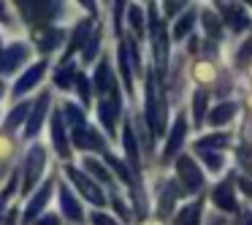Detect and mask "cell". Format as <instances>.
I'll return each instance as SVG.
<instances>
[{
  "mask_svg": "<svg viewBox=\"0 0 252 225\" xmlns=\"http://www.w3.org/2000/svg\"><path fill=\"white\" fill-rule=\"evenodd\" d=\"M147 122L152 128L155 136L163 133V125H165V103L160 98L158 87H155V76H147Z\"/></svg>",
  "mask_w": 252,
  "mask_h": 225,
  "instance_id": "1",
  "label": "cell"
},
{
  "mask_svg": "<svg viewBox=\"0 0 252 225\" xmlns=\"http://www.w3.org/2000/svg\"><path fill=\"white\" fill-rule=\"evenodd\" d=\"M44 165H46V152L41 144H35L28 152V158H25V168H22V190L25 193L38 185L41 174H44Z\"/></svg>",
  "mask_w": 252,
  "mask_h": 225,
  "instance_id": "2",
  "label": "cell"
},
{
  "mask_svg": "<svg viewBox=\"0 0 252 225\" xmlns=\"http://www.w3.org/2000/svg\"><path fill=\"white\" fill-rule=\"evenodd\" d=\"M120 111H122V98H120V90H117V84H114V87H111L109 93L100 98V103H98L100 122H103V128L109 133H114L117 120H120Z\"/></svg>",
  "mask_w": 252,
  "mask_h": 225,
  "instance_id": "3",
  "label": "cell"
},
{
  "mask_svg": "<svg viewBox=\"0 0 252 225\" xmlns=\"http://www.w3.org/2000/svg\"><path fill=\"white\" fill-rule=\"evenodd\" d=\"M65 174H68V179H71L73 185L79 187V190H82V195L87 198L90 203H95V206H103V203H106L103 190H100V187L95 185V182L90 179V176L84 174V171H79V168H73V165H68V168H65Z\"/></svg>",
  "mask_w": 252,
  "mask_h": 225,
  "instance_id": "4",
  "label": "cell"
},
{
  "mask_svg": "<svg viewBox=\"0 0 252 225\" xmlns=\"http://www.w3.org/2000/svg\"><path fill=\"white\" fill-rule=\"evenodd\" d=\"M22 17L28 19L30 25H44V22H52L57 14L63 11L60 3H17Z\"/></svg>",
  "mask_w": 252,
  "mask_h": 225,
  "instance_id": "5",
  "label": "cell"
},
{
  "mask_svg": "<svg viewBox=\"0 0 252 225\" xmlns=\"http://www.w3.org/2000/svg\"><path fill=\"white\" fill-rule=\"evenodd\" d=\"M176 174H179L182 185H185L190 193H195L198 187L203 185V174H201V168L195 165L192 158H179L176 160Z\"/></svg>",
  "mask_w": 252,
  "mask_h": 225,
  "instance_id": "6",
  "label": "cell"
},
{
  "mask_svg": "<svg viewBox=\"0 0 252 225\" xmlns=\"http://www.w3.org/2000/svg\"><path fill=\"white\" fill-rule=\"evenodd\" d=\"M49 103H52V95L41 93V98L35 100V106L30 109V120L25 122V136L28 138H33L35 133L41 130V125H44V120H46V111H49Z\"/></svg>",
  "mask_w": 252,
  "mask_h": 225,
  "instance_id": "7",
  "label": "cell"
},
{
  "mask_svg": "<svg viewBox=\"0 0 252 225\" xmlns=\"http://www.w3.org/2000/svg\"><path fill=\"white\" fill-rule=\"evenodd\" d=\"M30 49L25 44H11L6 49H0V71L3 73H14L25 60H28Z\"/></svg>",
  "mask_w": 252,
  "mask_h": 225,
  "instance_id": "8",
  "label": "cell"
},
{
  "mask_svg": "<svg viewBox=\"0 0 252 225\" xmlns=\"http://www.w3.org/2000/svg\"><path fill=\"white\" fill-rule=\"evenodd\" d=\"M52 190H55V182H52V179H46L44 185H41L38 190H35L33 201H30V203H28V209H25V225H28V223H33V220L41 214V209H44L46 203H49Z\"/></svg>",
  "mask_w": 252,
  "mask_h": 225,
  "instance_id": "9",
  "label": "cell"
},
{
  "mask_svg": "<svg viewBox=\"0 0 252 225\" xmlns=\"http://www.w3.org/2000/svg\"><path fill=\"white\" fill-rule=\"evenodd\" d=\"M73 144L79 149H95V152H106V141L98 130H90V128H76L73 130Z\"/></svg>",
  "mask_w": 252,
  "mask_h": 225,
  "instance_id": "10",
  "label": "cell"
},
{
  "mask_svg": "<svg viewBox=\"0 0 252 225\" xmlns=\"http://www.w3.org/2000/svg\"><path fill=\"white\" fill-rule=\"evenodd\" d=\"M52 141H55V149L60 158H71V144H68V136H65V128H63V114L55 111L52 117Z\"/></svg>",
  "mask_w": 252,
  "mask_h": 225,
  "instance_id": "11",
  "label": "cell"
},
{
  "mask_svg": "<svg viewBox=\"0 0 252 225\" xmlns=\"http://www.w3.org/2000/svg\"><path fill=\"white\" fill-rule=\"evenodd\" d=\"M214 203H217L220 209H225V212H236V195H233V176L225 182H220L217 187H214L212 193Z\"/></svg>",
  "mask_w": 252,
  "mask_h": 225,
  "instance_id": "12",
  "label": "cell"
},
{
  "mask_svg": "<svg viewBox=\"0 0 252 225\" xmlns=\"http://www.w3.org/2000/svg\"><path fill=\"white\" fill-rule=\"evenodd\" d=\"M220 6H222V14L228 19V25L233 28V33L250 28V17H247L244 6H239V3H220Z\"/></svg>",
  "mask_w": 252,
  "mask_h": 225,
  "instance_id": "13",
  "label": "cell"
},
{
  "mask_svg": "<svg viewBox=\"0 0 252 225\" xmlns=\"http://www.w3.org/2000/svg\"><path fill=\"white\" fill-rule=\"evenodd\" d=\"M44 71H46V63H35L33 68H28V73H22V76H19L17 87H14V95H17V98H22V95L28 93V90H33L35 84L41 82Z\"/></svg>",
  "mask_w": 252,
  "mask_h": 225,
  "instance_id": "14",
  "label": "cell"
},
{
  "mask_svg": "<svg viewBox=\"0 0 252 225\" xmlns=\"http://www.w3.org/2000/svg\"><path fill=\"white\" fill-rule=\"evenodd\" d=\"M122 144H125V152H127V163H130V168L141 171V158H138V144H136V133H133L130 122H125V130H122Z\"/></svg>",
  "mask_w": 252,
  "mask_h": 225,
  "instance_id": "15",
  "label": "cell"
},
{
  "mask_svg": "<svg viewBox=\"0 0 252 225\" xmlns=\"http://www.w3.org/2000/svg\"><path fill=\"white\" fill-rule=\"evenodd\" d=\"M60 206H63V214H65L71 223H82V206H79L76 195H73L71 190H68L65 185H60Z\"/></svg>",
  "mask_w": 252,
  "mask_h": 225,
  "instance_id": "16",
  "label": "cell"
},
{
  "mask_svg": "<svg viewBox=\"0 0 252 225\" xmlns=\"http://www.w3.org/2000/svg\"><path fill=\"white\" fill-rule=\"evenodd\" d=\"M185 133H187V120L185 117H176V122H174V128H171V136H168V144H165V149H163V158L168 160L171 155H176V149L182 147V141H185Z\"/></svg>",
  "mask_w": 252,
  "mask_h": 225,
  "instance_id": "17",
  "label": "cell"
},
{
  "mask_svg": "<svg viewBox=\"0 0 252 225\" xmlns=\"http://www.w3.org/2000/svg\"><path fill=\"white\" fill-rule=\"evenodd\" d=\"M90 38V19L87 22H79L76 25V30H73V35H71V41H68V49H65V55H63V63H68L71 60V55L79 49V46L84 44V41Z\"/></svg>",
  "mask_w": 252,
  "mask_h": 225,
  "instance_id": "18",
  "label": "cell"
},
{
  "mask_svg": "<svg viewBox=\"0 0 252 225\" xmlns=\"http://www.w3.org/2000/svg\"><path fill=\"white\" fill-rule=\"evenodd\" d=\"M114 79H111V68H109V63L106 60H100V65H98V71H95V90H98L100 95H106L111 87H114Z\"/></svg>",
  "mask_w": 252,
  "mask_h": 225,
  "instance_id": "19",
  "label": "cell"
},
{
  "mask_svg": "<svg viewBox=\"0 0 252 225\" xmlns=\"http://www.w3.org/2000/svg\"><path fill=\"white\" fill-rule=\"evenodd\" d=\"M35 41H38V46L44 52H52L57 44L63 41V30H57V28H49L46 33H41V30H35Z\"/></svg>",
  "mask_w": 252,
  "mask_h": 225,
  "instance_id": "20",
  "label": "cell"
},
{
  "mask_svg": "<svg viewBox=\"0 0 252 225\" xmlns=\"http://www.w3.org/2000/svg\"><path fill=\"white\" fill-rule=\"evenodd\" d=\"M233 114H236V103H220L217 109H212L209 122L212 125H225L228 120H233Z\"/></svg>",
  "mask_w": 252,
  "mask_h": 225,
  "instance_id": "21",
  "label": "cell"
},
{
  "mask_svg": "<svg viewBox=\"0 0 252 225\" xmlns=\"http://www.w3.org/2000/svg\"><path fill=\"white\" fill-rule=\"evenodd\" d=\"M120 73L125 79L127 93H133V71H130V63H127V44H120Z\"/></svg>",
  "mask_w": 252,
  "mask_h": 225,
  "instance_id": "22",
  "label": "cell"
},
{
  "mask_svg": "<svg viewBox=\"0 0 252 225\" xmlns=\"http://www.w3.org/2000/svg\"><path fill=\"white\" fill-rule=\"evenodd\" d=\"M76 73H79V71H76L73 65H71V68L63 65L60 71L55 73V84H57V87H63V90H71V84L76 82Z\"/></svg>",
  "mask_w": 252,
  "mask_h": 225,
  "instance_id": "23",
  "label": "cell"
},
{
  "mask_svg": "<svg viewBox=\"0 0 252 225\" xmlns=\"http://www.w3.org/2000/svg\"><path fill=\"white\" fill-rule=\"evenodd\" d=\"M201 19H203V28H206V33L212 35V38H220V35H222V22L217 19V14L203 11V14H201Z\"/></svg>",
  "mask_w": 252,
  "mask_h": 225,
  "instance_id": "24",
  "label": "cell"
},
{
  "mask_svg": "<svg viewBox=\"0 0 252 225\" xmlns=\"http://www.w3.org/2000/svg\"><path fill=\"white\" fill-rule=\"evenodd\" d=\"M198 220H201V203H192V206L182 209L179 220H176V225H198Z\"/></svg>",
  "mask_w": 252,
  "mask_h": 225,
  "instance_id": "25",
  "label": "cell"
},
{
  "mask_svg": "<svg viewBox=\"0 0 252 225\" xmlns=\"http://www.w3.org/2000/svg\"><path fill=\"white\" fill-rule=\"evenodd\" d=\"M28 114H30V103H19L17 109L11 111V117L6 120V128H3V133H6V130H14V128H17L22 120H28Z\"/></svg>",
  "mask_w": 252,
  "mask_h": 225,
  "instance_id": "26",
  "label": "cell"
},
{
  "mask_svg": "<svg viewBox=\"0 0 252 225\" xmlns=\"http://www.w3.org/2000/svg\"><path fill=\"white\" fill-rule=\"evenodd\" d=\"M192 22H195V11L190 8V11H185V17L174 25V38H185V35L192 30Z\"/></svg>",
  "mask_w": 252,
  "mask_h": 225,
  "instance_id": "27",
  "label": "cell"
},
{
  "mask_svg": "<svg viewBox=\"0 0 252 225\" xmlns=\"http://www.w3.org/2000/svg\"><path fill=\"white\" fill-rule=\"evenodd\" d=\"M106 163H109V165H111V168H114V171H117V176H120V179H122V182H125V185H130V187H133V190H136V182H133V176H130V171H127V168H125V163H120V160H117V158H114V155H106Z\"/></svg>",
  "mask_w": 252,
  "mask_h": 225,
  "instance_id": "28",
  "label": "cell"
},
{
  "mask_svg": "<svg viewBox=\"0 0 252 225\" xmlns=\"http://www.w3.org/2000/svg\"><path fill=\"white\" fill-rule=\"evenodd\" d=\"M228 144V136L225 133H217V136H209V138H201L198 141V152H209V149H220V147H225Z\"/></svg>",
  "mask_w": 252,
  "mask_h": 225,
  "instance_id": "29",
  "label": "cell"
},
{
  "mask_svg": "<svg viewBox=\"0 0 252 225\" xmlns=\"http://www.w3.org/2000/svg\"><path fill=\"white\" fill-rule=\"evenodd\" d=\"M63 114H65V120L71 122L73 128H84V111L79 109L76 103H65L63 106Z\"/></svg>",
  "mask_w": 252,
  "mask_h": 225,
  "instance_id": "30",
  "label": "cell"
},
{
  "mask_svg": "<svg viewBox=\"0 0 252 225\" xmlns=\"http://www.w3.org/2000/svg\"><path fill=\"white\" fill-rule=\"evenodd\" d=\"M84 168H87L90 174H95V179H98V182H103V185H109V182H111L109 171H106L103 165L98 163V160H93V158H84Z\"/></svg>",
  "mask_w": 252,
  "mask_h": 225,
  "instance_id": "31",
  "label": "cell"
},
{
  "mask_svg": "<svg viewBox=\"0 0 252 225\" xmlns=\"http://www.w3.org/2000/svg\"><path fill=\"white\" fill-rule=\"evenodd\" d=\"M98 46H100V30H95V33L84 41V52H82L84 63H93V57L98 55Z\"/></svg>",
  "mask_w": 252,
  "mask_h": 225,
  "instance_id": "32",
  "label": "cell"
},
{
  "mask_svg": "<svg viewBox=\"0 0 252 225\" xmlns=\"http://www.w3.org/2000/svg\"><path fill=\"white\" fill-rule=\"evenodd\" d=\"M174 198H176V187L168 185V187L163 190V198H160V209H158L160 217H168V212L174 209Z\"/></svg>",
  "mask_w": 252,
  "mask_h": 225,
  "instance_id": "33",
  "label": "cell"
},
{
  "mask_svg": "<svg viewBox=\"0 0 252 225\" xmlns=\"http://www.w3.org/2000/svg\"><path fill=\"white\" fill-rule=\"evenodd\" d=\"M206 100H209V93L206 90H198L195 98H192V111H195V122L203 120V114H206Z\"/></svg>",
  "mask_w": 252,
  "mask_h": 225,
  "instance_id": "34",
  "label": "cell"
},
{
  "mask_svg": "<svg viewBox=\"0 0 252 225\" xmlns=\"http://www.w3.org/2000/svg\"><path fill=\"white\" fill-rule=\"evenodd\" d=\"M76 90H79V98H82V103H90V82H87V76L84 73H76Z\"/></svg>",
  "mask_w": 252,
  "mask_h": 225,
  "instance_id": "35",
  "label": "cell"
},
{
  "mask_svg": "<svg viewBox=\"0 0 252 225\" xmlns=\"http://www.w3.org/2000/svg\"><path fill=\"white\" fill-rule=\"evenodd\" d=\"M201 158H203V163H206V168L214 171V174L222 168V158H220V152H201Z\"/></svg>",
  "mask_w": 252,
  "mask_h": 225,
  "instance_id": "36",
  "label": "cell"
},
{
  "mask_svg": "<svg viewBox=\"0 0 252 225\" xmlns=\"http://www.w3.org/2000/svg\"><path fill=\"white\" fill-rule=\"evenodd\" d=\"M130 25H133V30H136V35H141L144 33V14H141V8L138 6H130Z\"/></svg>",
  "mask_w": 252,
  "mask_h": 225,
  "instance_id": "37",
  "label": "cell"
},
{
  "mask_svg": "<svg viewBox=\"0 0 252 225\" xmlns=\"http://www.w3.org/2000/svg\"><path fill=\"white\" fill-rule=\"evenodd\" d=\"M239 163L252 174V147H241V149H239Z\"/></svg>",
  "mask_w": 252,
  "mask_h": 225,
  "instance_id": "38",
  "label": "cell"
},
{
  "mask_svg": "<svg viewBox=\"0 0 252 225\" xmlns=\"http://www.w3.org/2000/svg\"><path fill=\"white\" fill-rule=\"evenodd\" d=\"M14 187H17V176H11V185L6 187V190L0 193V214H3V209H6V203H8V198L14 195Z\"/></svg>",
  "mask_w": 252,
  "mask_h": 225,
  "instance_id": "39",
  "label": "cell"
},
{
  "mask_svg": "<svg viewBox=\"0 0 252 225\" xmlns=\"http://www.w3.org/2000/svg\"><path fill=\"white\" fill-rule=\"evenodd\" d=\"M93 225H117V220H114V217H109V214L95 212V214H93Z\"/></svg>",
  "mask_w": 252,
  "mask_h": 225,
  "instance_id": "40",
  "label": "cell"
},
{
  "mask_svg": "<svg viewBox=\"0 0 252 225\" xmlns=\"http://www.w3.org/2000/svg\"><path fill=\"white\" fill-rule=\"evenodd\" d=\"M250 57H252V38L247 41L244 46H241V52H239V55H236V60H239V63H247V60H250Z\"/></svg>",
  "mask_w": 252,
  "mask_h": 225,
  "instance_id": "41",
  "label": "cell"
},
{
  "mask_svg": "<svg viewBox=\"0 0 252 225\" xmlns=\"http://www.w3.org/2000/svg\"><path fill=\"white\" fill-rule=\"evenodd\" d=\"M111 203H114V209H117V212H120V217H130V214H127V206H125V203H122V198L120 195H111Z\"/></svg>",
  "mask_w": 252,
  "mask_h": 225,
  "instance_id": "42",
  "label": "cell"
},
{
  "mask_svg": "<svg viewBox=\"0 0 252 225\" xmlns=\"http://www.w3.org/2000/svg\"><path fill=\"white\" fill-rule=\"evenodd\" d=\"M195 71H198L195 76H198V79H203V82H206V79H212V68H209V65H198Z\"/></svg>",
  "mask_w": 252,
  "mask_h": 225,
  "instance_id": "43",
  "label": "cell"
},
{
  "mask_svg": "<svg viewBox=\"0 0 252 225\" xmlns=\"http://www.w3.org/2000/svg\"><path fill=\"white\" fill-rule=\"evenodd\" d=\"M182 6H187V3H165V14H176V11H182Z\"/></svg>",
  "mask_w": 252,
  "mask_h": 225,
  "instance_id": "44",
  "label": "cell"
},
{
  "mask_svg": "<svg viewBox=\"0 0 252 225\" xmlns=\"http://www.w3.org/2000/svg\"><path fill=\"white\" fill-rule=\"evenodd\" d=\"M239 185H241V190H244L247 195H252V182L250 179H239Z\"/></svg>",
  "mask_w": 252,
  "mask_h": 225,
  "instance_id": "45",
  "label": "cell"
},
{
  "mask_svg": "<svg viewBox=\"0 0 252 225\" xmlns=\"http://www.w3.org/2000/svg\"><path fill=\"white\" fill-rule=\"evenodd\" d=\"M38 225H57V217H55V214H49V217H44Z\"/></svg>",
  "mask_w": 252,
  "mask_h": 225,
  "instance_id": "46",
  "label": "cell"
},
{
  "mask_svg": "<svg viewBox=\"0 0 252 225\" xmlns=\"http://www.w3.org/2000/svg\"><path fill=\"white\" fill-rule=\"evenodd\" d=\"M0 19H3V22H8V19H11V17H8V11L3 8V3H0Z\"/></svg>",
  "mask_w": 252,
  "mask_h": 225,
  "instance_id": "47",
  "label": "cell"
},
{
  "mask_svg": "<svg viewBox=\"0 0 252 225\" xmlns=\"http://www.w3.org/2000/svg\"><path fill=\"white\" fill-rule=\"evenodd\" d=\"M3 95H6V84L0 82V98H3Z\"/></svg>",
  "mask_w": 252,
  "mask_h": 225,
  "instance_id": "48",
  "label": "cell"
},
{
  "mask_svg": "<svg viewBox=\"0 0 252 225\" xmlns=\"http://www.w3.org/2000/svg\"><path fill=\"white\" fill-rule=\"evenodd\" d=\"M247 225H252V217H247Z\"/></svg>",
  "mask_w": 252,
  "mask_h": 225,
  "instance_id": "49",
  "label": "cell"
},
{
  "mask_svg": "<svg viewBox=\"0 0 252 225\" xmlns=\"http://www.w3.org/2000/svg\"><path fill=\"white\" fill-rule=\"evenodd\" d=\"M0 49H3V46H0Z\"/></svg>",
  "mask_w": 252,
  "mask_h": 225,
  "instance_id": "50",
  "label": "cell"
}]
</instances>
